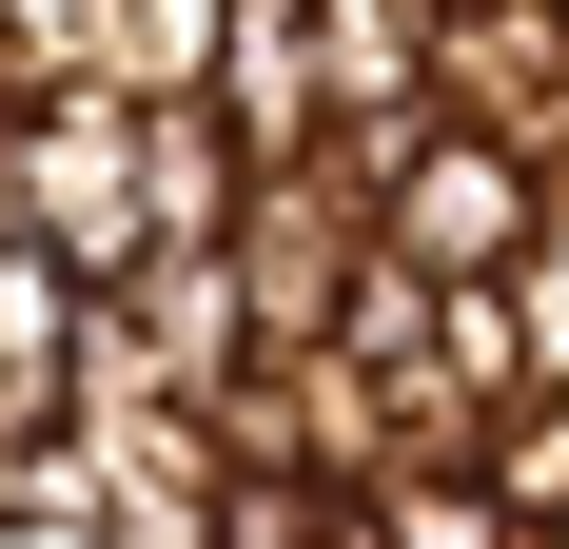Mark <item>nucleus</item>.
Listing matches in <instances>:
<instances>
[{
	"label": "nucleus",
	"mask_w": 569,
	"mask_h": 549,
	"mask_svg": "<svg viewBox=\"0 0 569 549\" xmlns=\"http://www.w3.org/2000/svg\"><path fill=\"white\" fill-rule=\"evenodd\" d=\"M0 236H40L59 274H118L138 256V99L118 79H40V99H0Z\"/></svg>",
	"instance_id": "obj_2"
},
{
	"label": "nucleus",
	"mask_w": 569,
	"mask_h": 549,
	"mask_svg": "<svg viewBox=\"0 0 569 549\" xmlns=\"http://www.w3.org/2000/svg\"><path fill=\"white\" fill-rule=\"evenodd\" d=\"M530 549H569V510H530Z\"/></svg>",
	"instance_id": "obj_10"
},
{
	"label": "nucleus",
	"mask_w": 569,
	"mask_h": 549,
	"mask_svg": "<svg viewBox=\"0 0 569 549\" xmlns=\"http://www.w3.org/2000/svg\"><path fill=\"white\" fill-rule=\"evenodd\" d=\"M0 549H99V530H79V510H0Z\"/></svg>",
	"instance_id": "obj_9"
},
{
	"label": "nucleus",
	"mask_w": 569,
	"mask_h": 549,
	"mask_svg": "<svg viewBox=\"0 0 569 549\" xmlns=\"http://www.w3.org/2000/svg\"><path fill=\"white\" fill-rule=\"evenodd\" d=\"M353 197H373V256H412L432 295L530 274V256H550V217H569V177L530 158V138H491V118H412V138L353 177Z\"/></svg>",
	"instance_id": "obj_1"
},
{
	"label": "nucleus",
	"mask_w": 569,
	"mask_h": 549,
	"mask_svg": "<svg viewBox=\"0 0 569 549\" xmlns=\"http://www.w3.org/2000/svg\"><path fill=\"white\" fill-rule=\"evenodd\" d=\"M217 256H236L256 353H315V333L353 315V274H373V197H353L335 158H256V177H236V217H217Z\"/></svg>",
	"instance_id": "obj_3"
},
{
	"label": "nucleus",
	"mask_w": 569,
	"mask_h": 549,
	"mask_svg": "<svg viewBox=\"0 0 569 549\" xmlns=\"http://www.w3.org/2000/svg\"><path fill=\"white\" fill-rule=\"evenodd\" d=\"M432 118H491L569 177V0H432Z\"/></svg>",
	"instance_id": "obj_4"
},
{
	"label": "nucleus",
	"mask_w": 569,
	"mask_h": 549,
	"mask_svg": "<svg viewBox=\"0 0 569 549\" xmlns=\"http://www.w3.org/2000/svg\"><path fill=\"white\" fill-rule=\"evenodd\" d=\"M236 177H256V158L217 138V99H138V217H158V236H217Z\"/></svg>",
	"instance_id": "obj_7"
},
{
	"label": "nucleus",
	"mask_w": 569,
	"mask_h": 549,
	"mask_svg": "<svg viewBox=\"0 0 569 549\" xmlns=\"http://www.w3.org/2000/svg\"><path fill=\"white\" fill-rule=\"evenodd\" d=\"M197 99H217V138H236V158H315V20H295V0H236Z\"/></svg>",
	"instance_id": "obj_6"
},
{
	"label": "nucleus",
	"mask_w": 569,
	"mask_h": 549,
	"mask_svg": "<svg viewBox=\"0 0 569 549\" xmlns=\"http://www.w3.org/2000/svg\"><path fill=\"white\" fill-rule=\"evenodd\" d=\"M217 20L236 0H99V79L118 99H197L217 79Z\"/></svg>",
	"instance_id": "obj_8"
},
{
	"label": "nucleus",
	"mask_w": 569,
	"mask_h": 549,
	"mask_svg": "<svg viewBox=\"0 0 569 549\" xmlns=\"http://www.w3.org/2000/svg\"><path fill=\"white\" fill-rule=\"evenodd\" d=\"M295 20H315V158L373 177L432 118V0H295Z\"/></svg>",
	"instance_id": "obj_5"
}]
</instances>
